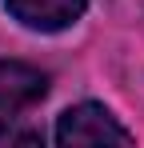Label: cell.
<instances>
[{
  "mask_svg": "<svg viewBox=\"0 0 144 148\" xmlns=\"http://www.w3.org/2000/svg\"><path fill=\"white\" fill-rule=\"evenodd\" d=\"M56 144L60 148H80V144H132L136 136L96 100L72 104L56 116Z\"/></svg>",
  "mask_w": 144,
  "mask_h": 148,
  "instance_id": "cell-1",
  "label": "cell"
},
{
  "mask_svg": "<svg viewBox=\"0 0 144 148\" xmlns=\"http://www.w3.org/2000/svg\"><path fill=\"white\" fill-rule=\"evenodd\" d=\"M48 96V72L24 60H0V120H16Z\"/></svg>",
  "mask_w": 144,
  "mask_h": 148,
  "instance_id": "cell-2",
  "label": "cell"
},
{
  "mask_svg": "<svg viewBox=\"0 0 144 148\" xmlns=\"http://www.w3.org/2000/svg\"><path fill=\"white\" fill-rule=\"evenodd\" d=\"M0 144H40V132H16V128H0Z\"/></svg>",
  "mask_w": 144,
  "mask_h": 148,
  "instance_id": "cell-4",
  "label": "cell"
},
{
  "mask_svg": "<svg viewBox=\"0 0 144 148\" xmlns=\"http://www.w3.org/2000/svg\"><path fill=\"white\" fill-rule=\"evenodd\" d=\"M4 8L28 32H64L84 16L88 0H4Z\"/></svg>",
  "mask_w": 144,
  "mask_h": 148,
  "instance_id": "cell-3",
  "label": "cell"
}]
</instances>
